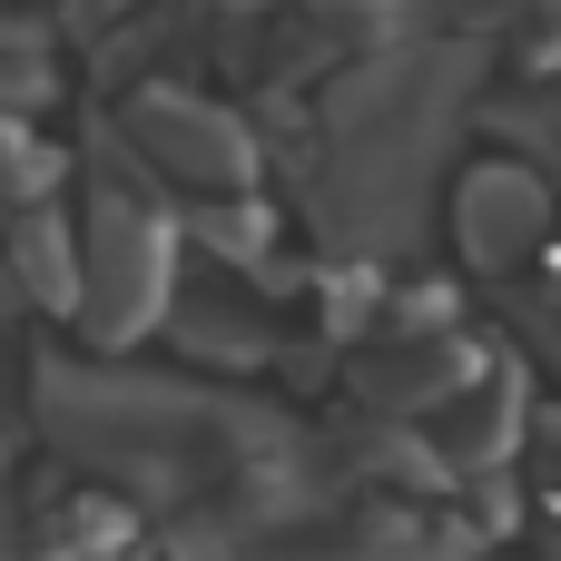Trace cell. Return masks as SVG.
I'll return each instance as SVG.
<instances>
[{
    "instance_id": "2",
    "label": "cell",
    "mask_w": 561,
    "mask_h": 561,
    "mask_svg": "<svg viewBox=\"0 0 561 561\" xmlns=\"http://www.w3.org/2000/svg\"><path fill=\"white\" fill-rule=\"evenodd\" d=\"M128 138H138V158H148L158 178H178V187H217V197L247 187V128H237L227 108L187 99V89H138V99H128Z\"/></svg>"
},
{
    "instance_id": "6",
    "label": "cell",
    "mask_w": 561,
    "mask_h": 561,
    "mask_svg": "<svg viewBox=\"0 0 561 561\" xmlns=\"http://www.w3.org/2000/svg\"><path fill=\"white\" fill-rule=\"evenodd\" d=\"M20 552H30V523H20V513L0 503V561H20Z\"/></svg>"
},
{
    "instance_id": "5",
    "label": "cell",
    "mask_w": 561,
    "mask_h": 561,
    "mask_svg": "<svg viewBox=\"0 0 561 561\" xmlns=\"http://www.w3.org/2000/svg\"><path fill=\"white\" fill-rule=\"evenodd\" d=\"M49 187H59V158H49L30 128H10V118H0V207H10V217H30V207H49Z\"/></svg>"
},
{
    "instance_id": "8",
    "label": "cell",
    "mask_w": 561,
    "mask_h": 561,
    "mask_svg": "<svg viewBox=\"0 0 561 561\" xmlns=\"http://www.w3.org/2000/svg\"><path fill=\"white\" fill-rule=\"evenodd\" d=\"M10 306H20V286H10V256H0V316H10Z\"/></svg>"
},
{
    "instance_id": "3",
    "label": "cell",
    "mask_w": 561,
    "mask_h": 561,
    "mask_svg": "<svg viewBox=\"0 0 561 561\" xmlns=\"http://www.w3.org/2000/svg\"><path fill=\"white\" fill-rule=\"evenodd\" d=\"M542 227H552V197L523 178V168H473V187H463V247L483 256V266H513V256H533L542 247Z\"/></svg>"
},
{
    "instance_id": "7",
    "label": "cell",
    "mask_w": 561,
    "mask_h": 561,
    "mask_svg": "<svg viewBox=\"0 0 561 561\" xmlns=\"http://www.w3.org/2000/svg\"><path fill=\"white\" fill-rule=\"evenodd\" d=\"M542 335H552V355H561V296H552V306H542Z\"/></svg>"
},
{
    "instance_id": "1",
    "label": "cell",
    "mask_w": 561,
    "mask_h": 561,
    "mask_svg": "<svg viewBox=\"0 0 561 561\" xmlns=\"http://www.w3.org/2000/svg\"><path fill=\"white\" fill-rule=\"evenodd\" d=\"M178 306V247H168V217L138 207L128 187H99L89 227H79V316L99 345H128L148 335L158 316Z\"/></svg>"
},
{
    "instance_id": "4",
    "label": "cell",
    "mask_w": 561,
    "mask_h": 561,
    "mask_svg": "<svg viewBox=\"0 0 561 561\" xmlns=\"http://www.w3.org/2000/svg\"><path fill=\"white\" fill-rule=\"evenodd\" d=\"M0 256H10L20 306H79V227H69L59 207H30Z\"/></svg>"
}]
</instances>
